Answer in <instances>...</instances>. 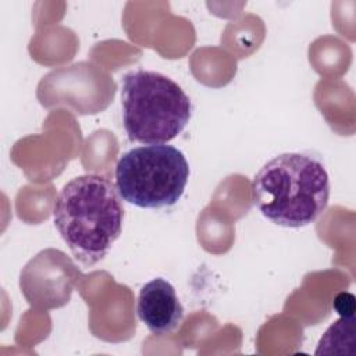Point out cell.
Masks as SVG:
<instances>
[{"mask_svg": "<svg viewBox=\"0 0 356 356\" xmlns=\"http://www.w3.org/2000/svg\"><path fill=\"white\" fill-rule=\"evenodd\" d=\"M124 207L114 184L103 175L85 174L58 192L53 221L71 253L83 266H95L122 231Z\"/></svg>", "mask_w": 356, "mask_h": 356, "instance_id": "obj_1", "label": "cell"}, {"mask_svg": "<svg viewBox=\"0 0 356 356\" xmlns=\"http://www.w3.org/2000/svg\"><path fill=\"white\" fill-rule=\"evenodd\" d=\"M330 199L324 163L307 153H282L268 160L252 181V200L271 222L302 228L314 222Z\"/></svg>", "mask_w": 356, "mask_h": 356, "instance_id": "obj_2", "label": "cell"}, {"mask_svg": "<svg viewBox=\"0 0 356 356\" xmlns=\"http://www.w3.org/2000/svg\"><path fill=\"white\" fill-rule=\"evenodd\" d=\"M122 122L129 140L161 145L188 125L192 103L171 78L146 70L128 72L121 86Z\"/></svg>", "mask_w": 356, "mask_h": 356, "instance_id": "obj_3", "label": "cell"}, {"mask_svg": "<svg viewBox=\"0 0 356 356\" xmlns=\"http://www.w3.org/2000/svg\"><path fill=\"white\" fill-rule=\"evenodd\" d=\"M189 164L171 145H145L125 152L115 165L122 200L142 209L174 206L186 188Z\"/></svg>", "mask_w": 356, "mask_h": 356, "instance_id": "obj_4", "label": "cell"}, {"mask_svg": "<svg viewBox=\"0 0 356 356\" xmlns=\"http://www.w3.org/2000/svg\"><path fill=\"white\" fill-rule=\"evenodd\" d=\"M82 278V273L65 253L46 249L24 267L19 286L33 309L46 312L68 303L74 288Z\"/></svg>", "mask_w": 356, "mask_h": 356, "instance_id": "obj_5", "label": "cell"}, {"mask_svg": "<svg viewBox=\"0 0 356 356\" xmlns=\"http://www.w3.org/2000/svg\"><path fill=\"white\" fill-rule=\"evenodd\" d=\"M136 314L152 334L172 332L184 317V307L174 286L164 278H153L139 292Z\"/></svg>", "mask_w": 356, "mask_h": 356, "instance_id": "obj_6", "label": "cell"}, {"mask_svg": "<svg viewBox=\"0 0 356 356\" xmlns=\"http://www.w3.org/2000/svg\"><path fill=\"white\" fill-rule=\"evenodd\" d=\"M355 345V314L341 316L320 338L316 355L323 353H353Z\"/></svg>", "mask_w": 356, "mask_h": 356, "instance_id": "obj_7", "label": "cell"}, {"mask_svg": "<svg viewBox=\"0 0 356 356\" xmlns=\"http://www.w3.org/2000/svg\"><path fill=\"white\" fill-rule=\"evenodd\" d=\"M334 309L341 316L355 314V298L350 293H339L334 300Z\"/></svg>", "mask_w": 356, "mask_h": 356, "instance_id": "obj_8", "label": "cell"}]
</instances>
